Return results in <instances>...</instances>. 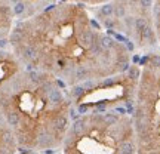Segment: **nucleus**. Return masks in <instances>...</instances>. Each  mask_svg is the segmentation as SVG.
<instances>
[{"instance_id": "f257e3e1", "label": "nucleus", "mask_w": 160, "mask_h": 154, "mask_svg": "<svg viewBox=\"0 0 160 154\" xmlns=\"http://www.w3.org/2000/svg\"><path fill=\"white\" fill-rule=\"evenodd\" d=\"M98 37H99V34L95 33V30L93 28H85L79 33V36H77V42H79V45L82 46V47L89 49V47H91V46L98 40Z\"/></svg>"}, {"instance_id": "f03ea898", "label": "nucleus", "mask_w": 160, "mask_h": 154, "mask_svg": "<svg viewBox=\"0 0 160 154\" xmlns=\"http://www.w3.org/2000/svg\"><path fill=\"white\" fill-rule=\"evenodd\" d=\"M153 18H154V30L156 34H157V39L160 42V0H153Z\"/></svg>"}, {"instance_id": "7ed1b4c3", "label": "nucleus", "mask_w": 160, "mask_h": 154, "mask_svg": "<svg viewBox=\"0 0 160 154\" xmlns=\"http://www.w3.org/2000/svg\"><path fill=\"white\" fill-rule=\"evenodd\" d=\"M48 98H49L51 104H53V105H59V104H62V101H64L62 93H61V91H59L58 87H51V89L48 91Z\"/></svg>"}, {"instance_id": "20e7f679", "label": "nucleus", "mask_w": 160, "mask_h": 154, "mask_svg": "<svg viewBox=\"0 0 160 154\" xmlns=\"http://www.w3.org/2000/svg\"><path fill=\"white\" fill-rule=\"evenodd\" d=\"M147 25H150V22L147 21V18L144 17H138L135 18V21H133V33H135V36H141V33H142L144 30H145V27Z\"/></svg>"}, {"instance_id": "39448f33", "label": "nucleus", "mask_w": 160, "mask_h": 154, "mask_svg": "<svg viewBox=\"0 0 160 154\" xmlns=\"http://www.w3.org/2000/svg\"><path fill=\"white\" fill-rule=\"evenodd\" d=\"M67 126H68V120L65 116H57L53 123H52V127L57 132H65L67 131Z\"/></svg>"}, {"instance_id": "423d86ee", "label": "nucleus", "mask_w": 160, "mask_h": 154, "mask_svg": "<svg viewBox=\"0 0 160 154\" xmlns=\"http://www.w3.org/2000/svg\"><path fill=\"white\" fill-rule=\"evenodd\" d=\"M135 151H137L135 144L131 142V141H126V139H123L119 144V148H117V153L119 154H135Z\"/></svg>"}, {"instance_id": "0eeeda50", "label": "nucleus", "mask_w": 160, "mask_h": 154, "mask_svg": "<svg viewBox=\"0 0 160 154\" xmlns=\"http://www.w3.org/2000/svg\"><path fill=\"white\" fill-rule=\"evenodd\" d=\"M114 13V5L113 3H105L98 9V18L99 19H105V18L111 17Z\"/></svg>"}, {"instance_id": "6e6552de", "label": "nucleus", "mask_w": 160, "mask_h": 154, "mask_svg": "<svg viewBox=\"0 0 160 154\" xmlns=\"http://www.w3.org/2000/svg\"><path fill=\"white\" fill-rule=\"evenodd\" d=\"M89 77H91V71H89L88 67H85V65H79V67L76 68L74 79L77 80V82H85V80H88Z\"/></svg>"}, {"instance_id": "1a4fd4ad", "label": "nucleus", "mask_w": 160, "mask_h": 154, "mask_svg": "<svg viewBox=\"0 0 160 154\" xmlns=\"http://www.w3.org/2000/svg\"><path fill=\"white\" fill-rule=\"evenodd\" d=\"M98 43L102 46L104 49H108V51H110V49H113V47H114L117 42H116V40L113 39L111 36L102 34V36H99V37H98Z\"/></svg>"}, {"instance_id": "9d476101", "label": "nucleus", "mask_w": 160, "mask_h": 154, "mask_svg": "<svg viewBox=\"0 0 160 154\" xmlns=\"http://www.w3.org/2000/svg\"><path fill=\"white\" fill-rule=\"evenodd\" d=\"M39 52H37V49H36L34 46L31 45H25L22 47V57L25 58V59H28V61H36L37 59V55Z\"/></svg>"}, {"instance_id": "9b49d317", "label": "nucleus", "mask_w": 160, "mask_h": 154, "mask_svg": "<svg viewBox=\"0 0 160 154\" xmlns=\"http://www.w3.org/2000/svg\"><path fill=\"white\" fill-rule=\"evenodd\" d=\"M6 122H8V125L11 126V127H17L19 125V114H18L17 111H13V110H8L6 111Z\"/></svg>"}, {"instance_id": "f8f14e48", "label": "nucleus", "mask_w": 160, "mask_h": 154, "mask_svg": "<svg viewBox=\"0 0 160 154\" xmlns=\"http://www.w3.org/2000/svg\"><path fill=\"white\" fill-rule=\"evenodd\" d=\"M128 77H129V80H132L133 83H137L138 80H139V77H141V70H139V67H138V65L129 67V70H128Z\"/></svg>"}, {"instance_id": "ddd939ff", "label": "nucleus", "mask_w": 160, "mask_h": 154, "mask_svg": "<svg viewBox=\"0 0 160 154\" xmlns=\"http://www.w3.org/2000/svg\"><path fill=\"white\" fill-rule=\"evenodd\" d=\"M24 39V31L21 28H15V31L11 34V39H9V43H12V45L15 46L18 45V43H21Z\"/></svg>"}, {"instance_id": "4468645a", "label": "nucleus", "mask_w": 160, "mask_h": 154, "mask_svg": "<svg viewBox=\"0 0 160 154\" xmlns=\"http://www.w3.org/2000/svg\"><path fill=\"white\" fill-rule=\"evenodd\" d=\"M116 18H119V19H122V18H125L126 15V5L123 3V2H119L117 5H114V13H113Z\"/></svg>"}, {"instance_id": "2eb2a0df", "label": "nucleus", "mask_w": 160, "mask_h": 154, "mask_svg": "<svg viewBox=\"0 0 160 154\" xmlns=\"http://www.w3.org/2000/svg\"><path fill=\"white\" fill-rule=\"evenodd\" d=\"M37 144H39V147L46 148V147H49V145L52 144V137L49 135V133H43V135H40V137H39Z\"/></svg>"}, {"instance_id": "dca6fc26", "label": "nucleus", "mask_w": 160, "mask_h": 154, "mask_svg": "<svg viewBox=\"0 0 160 154\" xmlns=\"http://www.w3.org/2000/svg\"><path fill=\"white\" fill-rule=\"evenodd\" d=\"M85 131V120H76L74 125H73V129H71V132L74 133V135H80L82 132Z\"/></svg>"}, {"instance_id": "f3484780", "label": "nucleus", "mask_w": 160, "mask_h": 154, "mask_svg": "<svg viewBox=\"0 0 160 154\" xmlns=\"http://www.w3.org/2000/svg\"><path fill=\"white\" fill-rule=\"evenodd\" d=\"M104 51H105V49H104L102 46L98 43V40L95 42V43H93V45L91 46V47H89V52H91L93 57H99V55H101V53H102Z\"/></svg>"}, {"instance_id": "a211bd4d", "label": "nucleus", "mask_w": 160, "mask_h": 154, "mask_svg": "<svg viewBox=\"0 0 160 154\" xmlns=\"http://www.w3.org/2000/svg\"><path fill=\"white\" fill-rule=\"evenodd\" d=\"M117 120H119V117L114 114H104L101 117V122H104L107 126H111V125H114V123H117Z\"/></svg>"}, {"instance_id": "6ab92c4d", "label": "nucleus", "mask_w": 160, "mask_h": 154, "mask_svg": "<svg viewBox=\"0 0 160 154\" xmlns=\"http://www.w3.org/2000/svg\"><path fill=\"white\" fill-rule=\"evenodd\" d=\"M24 12H25V3H24L22 0L13 5V9H12V13H13V15L18 17V15H22Z\"/></svg>"}, {"instance_id": "aec40b11", "label": "nucleus", "mask_w": 160, "mask_h": 154, "mask_svg": "<svg viewBox=\"0 0 160 154\" xmlns=\"http://www.w3.org/2000/svg\"><path fill=\"white\" fill-rule=\"evenodd\" d=\"M85 93H86V91H85V87H83V85L74 86V87L71 89V95H73L74 98H82Z\"/></svg>"}, {"instance_id": "412c9836", "label": "nucleus", "mask_w": 160, "mask_h": 154, "mask_svg": "<svg viewBox=\"0 0 160 154\" xmlns=\"http://www.w3.org/2000/svg\"><path fill=\"white\" fill-rule=\"evenodd\" d=\"M138 5L144 11H151L153 7V0H138Z\"/></svg>"}, {"instance_id": "4be33fe9", "label": "nucleus", "mask_w": 160, "mask_h": 154, "mask_svg": "<svg viewBox=\"0 0 160 154\" xmlns=\"http://www.w3.org/2000/svg\"><path fill=\"white\" fill-rule=\"evenodd\" d=\"M131 67V64L129 61H126V62H116V70L119 71V73H126L128 70Z\"/></svg>"}, {"instance_id": "5701e85b", "label": "nucleus", "mask_w": 160, "mask_h": 154, "mask_svg": "<svg viewBox=\"0 0 160 154\" xmlns=\"http://www.w3.org/2000/svg\"><path fill=\"white\" fill-rule=\"evenodd\" d=\"M108 36H111L113 39L117 40V42H120V43H125L126 40H128L126 37H123L122 34H119V33H116L114 30H108Z\"/></svg>"}, {"instance_id": "b1692460", "label": "nucleus", "mask_w": 160, "mask_h": 154, "mask_svg": "<svg viewBox=\"0 0 160 154\" xmlns=\"http://www.w3.org/2000/svg\"><path fill=\"white\" fill-rule=\"evenodd\" d=\"M111 86H114V79L113 77H107V79H104L101 82V87L105 89V87H111Z\"/></svg>"}, {"instance_id": "393cba45", "label": "nucleus", "mask_w": 160, "mask_h": 154, "mask_svg": "<svg viewBox=\"0 0 160 154\" xmlns=\"http://www.w3.org/2000/svg\"><path fill=\"white\" fill-rule=\"evenodd\" d=\"M88 110H89V105H88V104H79V105H77V113H79V114H86Z\"/></svg>"}, {"instance_id": "a878e982", "label": "nucleus", "mask_w": 160, "mask_h": 154, "mask_svg": "<svg viewBox=\"0 0 160 154\" xmlns=\"http://www.w3.org/2000/svg\"><path fill=\"white\" fill-rule=\"evenodd\" d=\"M83 87H85L86 92L92 91V89L95 87V82H92V80H85V83H83Z\"/></svg>"}, {"instance_id": "bb28decb", "label": "nucleus", "mask_w": 160, "mask_h": 154, "mask_svg": "<svg viewBox=\"0 0 160 154\" xmlns=\"http://www.w3.org/2000/svg\"><path fill=\"white\" fill-rule=\"evenodd\" d=\"M125 47L128 49V52H133V49H135V46H133V43L131 40H126L125 42Z\"/></svg>"}, {"instance_id": "cd10ccee", "label": "nucleus", "mask_w": 160, "mask_h": 154, "mask_svg": "<svg viewBox=\"0 0 160 154\" xmlns=\"http://www.w3.org/2000/svg\"><path fill=\"white\" fill-rule=\"evenodd\" d=\"M8 45H9V40L8 39H0V49H5Z\"/></svg>"}, {"instance_id": "c85d7f7f", "label": "nucleus", "mask_w": 160, "mask_h": 154, "mask_svg": "<svg viewBox=\"0 0 160 154\" xmlns=\"http://www.w3.org/2000/svg\"><path fill=\"white\" fill-rule=\"evenodd\" d=\"M89 24H91L92 27H93V30H99V28H101V25H99V24H98L95 19H91V21H89Z\"/></svg>"}, {"instance_id": "c756f323", "label": "nucleus", "mask_w": 160, "mask_h": 154, "mask_svg": "<svg viewBox=\"0 0 160 154\" xmlns=\"http://www.w3.org/2000/svg\"><path fill=\"white\" fill-rule=\"evenodd\" d=\"M55 82H57V85H58V86H61V87H65V86H67V85H65V83L62 82V80H59V79H57Z\"/></svg>"}, {"instance_id": "7c9ffc66", "label": "nucleus", "mask_w": 160, "mask_h": 154, "mask_svg": "<svg viewBox=\"0 0 160 154\" xmlns=\"http://www.w3.org/2000/svg\"><path fill=\"white\" fill-rule=\"evenodd\" d=\"M139 58H141L139 55H135V57L132 58V62H133V64H138V62H139Z\"/></svg>"}, {"instance_id": "2f4dec72", "label": "nucleus", "mask_w": 160, "mask_h": 154, "mask_svg": "<svg viewBox=\"0 0 160 154\" xmlns=\"http://www.w3.org/2000/svg\"><path fill=\"white\" fill-rule=\"evenodd\" d=\"M45 153H46V154H53V150H46Z\"/></svg>"}, {"instance_id": "473e14b6", "label": "nucleus", "mask_w": 160, "mask_h": 154, "mask_svg": "<svg viewBox=\"0 0 160 154\" xmlns=\"http://www.w3.org/2000/svg\"><path fill=\"white\" fill-rule=\"evenodd\" d=\"M12 3H13V5H15V3H18V2H21V0H11Z\"/></svg>"}, {"instance_id": "72a5a7b5", "label": "nucleus", "mask_w": 160, "mask_h": 154, "mask_svg": "<svg viewBox=\"0 0 160 154\" xmlns=\"http://www.w3.org/2000/svg\"><path fill=\"white\" fill-rule=\"evenodd\" d=\"M85 2H97V0H85Z\"/></svg>"}]
</instances>
